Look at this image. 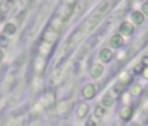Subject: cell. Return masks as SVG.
<instances>
[{"label":"cell","mask_w":148,"mask_h":126,"mask_svg":"<svg viewBox=\"0 0 148 126\" xmlns=\"http://www.w3.org/2000/svg\"><path fill=\"white\" fill-rule=\"evenodd\" d=\"M113 58V53L110 49H102L100 53V59L101 62H103V63H108V62H110Z\"/></svg>","instance_id":"cell-10"},{"label":"cell","mask_w":148,"mask_h":126,"mask_svg":"<svg viewBox=\"0 0 148 126\" xmlns=\"http://www.w3.org/2000/svg\"><path fill=\"white\" fill-rule=\"evenodd\" d=\"M110 8H112L110 0H105V1H102V3H101L100 6L96 8V11L93 12V13L90 14V16L88 17V19L77 28L79 30H80V33L83 34L84 37L87 36V34H89L90 32H92L93 29H95L96 26L100 24V21L103 19V17H105V14L108 13V11H109Z\"/></svg>","instance_id":"cell-1"},{"label":"cell","mask_w":148,"mask_h":126,"mask_svg":"<svg viewBox=\"0 0 148 126\" xmlns=\"http://www.w3.org/2000/svg\"><path fill=\"white\" fill-rule=\"evenodd\" d=\"M142 11L144 14H148V1H145V3L142 6Z\"/></svg>","instance_id":"cell-25"},{"label":"cell","mask_w":148,"mask_h":126,"mask_svg":"<svg viewBox=\"0 0 148 126\" xmlns=\"http://www.w3.org/2000/svg\"><path fill=\"white\" fill-rule=\"evenodd\" d=\"M42 103H43V107L45 108L53 107L54 103H55V96H54L51 92L45 93V95H43V98H42Z\"/></svg>","instance_id":"cell-8"},{"label":"cell","mask_w":148,"mask_h":126,"mask_svg":"<svg viewBox=\"0 0 148 126\" xmlns=\"http://www.w3.org/2000/svg\"><path fill=\"white\" fill-rule=\"evenodd\" d=\"M105 113H106V109H105V107H102V105H98V107H96L95 116L97 118H102L103 116H105Z\"/></svg>","instance_id":"cell-19"},{"label":"cell","mask_w":148,"mask_h":126,"mask_svg":"<svg viewBox=\"0 0 148 126\" xmlns=\"http://www.w3.org/2000/svg\"><path fill=\"white\" fill-rule=\"evenodd\" d=\"M81 93H83V96H84L85 98H88V100H92V98L95 97V95H96V88H95V85H93L92 83L85 84V87L83 88Z\"/></svg>","instance_id":"cell-6"},{"label":"cell","mask_w":148,"mask_h":126,"mask_svg":"<svg viewBox=\"0 0 148 126\" xmlns=\"http://www.w3.org/2000/svg\"><path fill=\"white\" fill-rule=\"evenodd\" d=\"M131 80H132V78L129 75V74H123V75H121V78H119V83L123 84V85H127L129 83H131Z\"/></svg>","instance_id":"cell-20"},{"label":"cell","mask_w":148,"mask_h":126,"mask_svg":"<svg viewBox=\"0 0 148 126\" xmlns=\"http://www.w3.org/2000/svg\"><path fill=\"white\" fill-rule=\"evenodd\" d=\"M110 45H112V48L114 49H119L121 46L123 45V38L121 34H114V36L112 37V39H110Z\"/></svg>","instance_id":"cell-11"},{"label":"cell","mask_w":148,"mask_h":126,"mask_svg":"<svg viewBox=\"0 0 148 126\" xmlns=\"http://www.w3.org/2000/svg\"><path fill=\"white\" fill-rule=\"evenodd\" d=\"M119 32H121V34H123V36H131V34L134 33V26H132L131 23L125 21V23H122V25H121Z\"/></svg>","instance_id":"cell-7"},{"label":"cell","mask_w":148,"mask_h":126,"mask_svg":"<svg viewBox=\"0 0 148 126\" xmlns=\"http://www.w3.org/2000/svg\"><path fill=\"white\" fill-rule=\"evenodd\" d=\"M64 23H66L64 20L60 19L58 14H54L53 19H51V21H50V29L54 30V32H56V33H60L62 29H63Z\"/></svg>","instance_id":"cell-2"},{"label":"cell","mask_w":148,"mask_h":126,"mask_svg":"<svg viewBox=\"0 0 148 126\" xmlns=\"http://www.w3.org/2000/svg\"><path fill=\"white\" fill-rule=\"evenodd\" d=\"M118 1H119V0H110V4H112V7H113V6H115Z\"/></svg>","instance_id":"cell-29"},{"label":"cell","mask_w":148,"mask_h":126,"mask_svg":"<svg viewBox=\"0 0 148 126\" xmlns=\"http://www.w3.org/2000/svg\"><path fill=\"white\" fill-rule=\"evenodd\" d=\"M9 45V39L7 38V36L0 37V48H7Z\"/></svg>","instance_id":"cell-22"},{"label":"cell","mask_w":148,"mask_h":126,"mask_svg":"<svg viewBox=\"0 0 148 126\" xmlns=\"http://www.w3.org/2000/svg\"><path fill=\"white\" fill-rule=\"evenodd\" d=\"M143 70H144V66H143L142 63H140V65H136V66L134 67V72L136 74V75H138V74H142Z\"/></svg>","instance_id":"cell-24"},{"label":"cell","mask_w":148,"mask_h":126,"mask_svg":"<svg viewBox=\"0 0 148 126\" xmlns=\"http://www.w3.org/2000/svg\"><path fill=\"white\" fill-rule=\"evenodd\" d=\"M3 20H4V16H3V13H0V23H1Z\"/></svg>","instance_id":"cell-31"},{"label":"cell","mask_w":148,"mask_h":126,"mask_svg":"<svg viewBox=\"0 0 148 126\" xmlns=\"http://www.w3.org/2000/svg\"><path fill=\"white\" fill-rule=\"evenodd\" d=\"M45 66H46V58L42 55H37L36 61H34V71H36L38 75H41L45 70Z\"/></svg>","instance_id":"cell-5"},{"label":"cell","mask_w":148,"mask_h":126,"mask_svg":"<svg viewBox=\"0 0 148 126\" xmlns=\"http://www.w3.org/2000/svg\"><path fill=\"white\" fill-rule=\"evenodd\" d=\"M3 58H4V54H3V51L0 50V62L3 61Z\"/></svg>","instance_id":"cell-30"},{"label":"cell","mask_w":148,"mask_h":126,"mask_svg":"<svg viewBox=\"0 0 148 126\" xmlns=\"http://www.w3.org/2000/svg\"><path fill=\"white\" fill-rule=\"evenodd\" d=\"M62 78H63V68L56 67L55 72H54L53 78H51V81H53V84H58Z\"/></svg>","instance_id":"cell-14"},{"label":"cell","mask_w":148,"mask_h":126,"mask_svg":"<svg viewBox=\"0 0 148 126\" xmlns=\"http://www.w3.org/2000/svg\"><path fill=\"white\" fill-rule=\"evenodd\" d=\"M58 37H59V33L51 30V29H47V30L43 33V36H42V41L47 42V43H50V45H54V43L56 42V39H58Z\"/></svg>","instance_id":"cell-3"},{"label":"cell","mask_w":148,"mask_h":126,"mask_svg":"<svg viewBox=\"0 0 148 126\" xmlns=\"http://www.w3.org/2000/svg\"><path fill=\"white\" fill-rule=\"evenodd\" d=\"M3 32H4V34H9V36H12V34L16 33V25H14V24H12V23L5 24Z\"/></svg>","instance_id":"cell-17"},{"label":"cell","mask_w":148,"mask_h":126,"mask_svg":"<svg viewBox=\"0 0 148 126\" xmlns=\"http://www.w3.org/2000/svg\"><path fill=\"white\" fill-rule=\"evenodd\" d=\"M87 126H97V125H96V122H95L93 120H89V121L87 122Z\"/></svg>","instance_id":"cell-27"},{"label":"cell","mask_w":148,"mask_h":126,"mask_svg":"<svg viewBox=\"0 0 148 126\" xmlns=\"http://www.w3.org/2000/svg\"><path fill=\"white\" fill-rule=\"evenodd\" d=\"M11 1L9 0H0V13H5L11 9Z\"/></svg>","instance_id":"cell-16"},{"label":"cell","mask_w":148,"mask_h":126,"mask_svg":"<svg viewBox=\"0 0 148 126\" xmlns=\"http://www.w3.org/2000/svg\"><path fill=\"white\" fill-rule=\"evenodd\" d=\"M142 85L140 84H135L134 87L131 88V95L132 96H138V95H140V92H142Z\"/></svg>","instance_id":"cell-21"},{"label":"cell","mask_w":148,"mask_h":126,"mask_svg":"<svg viewBox=\"0 0 148 126\" xmlns=\"http://www.w3.org/2000/svg\"><path fill=\"white\" fill-rule=\"evenodd\" d=\"M142 74L144 75V78H147V79H148V67H145L144 70H143V72H142Z\"/></svg>","instance_id":"cell-28"},{"label":"cell","mask_w":148,"mask_h":126,"mask_svg":"<svg viewBox=\"0 0 148 126\" xmlns=\"http://www.w3.org/2000/svg\"><path fill=\"white\" fill-rule=\"evenodd\" d=\"M125 88H126V85H123V84H121L119 81H118V83L115 84L114 87H113V90H114V91H115V92H117V93H122Z\"/></svg>","instance_id":"cell-23"},{"label":"cell","mask_w":148,"mask_h":126,"mask_svg":"<svg viewBox=\"0 0 148 126\" xmlns=\"http://www.w3.org/2000/svg\"><path fill=\"white\" fill-rule=\"evenodd\" d=\"M102 107H110V105H113V103H114V98L112 97V95H109V93H106V95L102 97Z\"/></svg>","instance_id":"cell-18"},{"label":"cell","mask_w":148,"mask_h":126,"mask_svg":"<svg viewBox=\"0 0 148 126\" xmlns=\"http://www.w3.org/2000/svg\"><path fill=\"white\" fill-rule=\"evenodd\" d=\"M95 43H97V39H96V38H93V39H90V41L85 42V45H84L83 48L79 50V53H77V59L83 58L84 55H87V54L89 53L90 50H92V48L95 46Z\"/></svg>","instance_id":"cell-4"},{"label":"cell","mask_w":148,"mask_h":126,"mask_svg":"<svg viewBox=\"0 0 148 126\" xmlns=\"http://www.w3.org/2000/svg\"><path fill=\"white\" fill-rule=\"evenodd\" d=\"M88 110H89V105L88 104H80L77 108V117L79 118H84L87 116Z\"/></svg>","instance_id":"cell-13"},{"label":"cell","mask_w":148,"mask_h":126,"mask_svg":"<svg viewBox=\"0 0 148 126\" xmlns=\"http://www.w3.org/2000/svg\"><path fill=\"white\" fill-rule=\"evenodd\" d=\"M131 20L134 21L136 25H140V24H143V21H144V16H143L142 12H132L131 14Z\"/></svg>","instance_id":"cell-15"},{"label":"cell","mask_w":148,"mask_h":126,"mask_svg":"<svg viewBox=\"0 0 148 126\" xmlns=\"http://www.w3.org/2000/svg\"><path fill=\"white\" fill-rule=\"evenodd\" d=\"M132 113H134V109L131 107H125V108H122L119 116L122 120H130L132 117Z\"/></svg>","instance_id":"cell-12"},{"label":"cell","mask_w":148,"mask_h":126,"mask_svg":"<svg viewBox=\"0 0 148 126\" xmlns=\"http://www.w3.org/2000/svg\"><path fill=\"white\" fill-rule=\"evenodd\" d=\"M142 65L143 66H147V67H148V56L147 55H144L142 58Z\"/></svg>","instance_id":"cell-26"},{"label":"cell","mask_w":148,"mask_h":126,"mask_svg":"<svg viewBox=\"0 0 148 126\" xmlns=\"http://www.w3.org/2000/svg\"><path fill=\"white\" fill-rule=\"evenodd\" d=\"M102 72H103V67H102V65H100V63L93 65L92 67H90V71H89L92 78H100Z\"/></svg>","instance_id":"cell-9"}]
</instances>
